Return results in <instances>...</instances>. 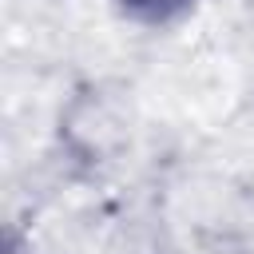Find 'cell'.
<instances>
[{"instance_id": "obj_1", "label": "cell", "mask_w": 254, "mask_h": 254, "mask_svg": "<svg viewBox=\"0 0 254 254\" xmlns=\"http://www.w3.org/2000/svg\"><path fill=\"white\" fill-rule=\"evenodd\" d=\"M135 20H143V24H171V20H179L194 0H119Z\"/></svg>"}]
</instances>
